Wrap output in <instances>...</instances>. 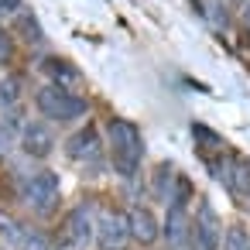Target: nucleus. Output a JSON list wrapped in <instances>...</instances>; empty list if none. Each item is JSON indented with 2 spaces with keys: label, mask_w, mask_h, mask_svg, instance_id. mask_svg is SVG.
<instances>
[{
  "label": "nucleus",
  "mask_w": 250,
  "mask_h": 250,
  "mask_svg": "<svg viewBox=\"0 0 250 250\" xmlns=\"http://www.w3.org/2000/svg\"><path fill=\"white\" fill-rule=\"evenodd\" d=\"M106 137H110V158H113L117 175L134 178L137 168H141V158H144V137H141V130L130 120L117 117V120L106 124Z\"/></svg>",
  "instance_id": "obj_1"
},
{
  "label": "nucleus",
  "mask_w": 250,
  "mask_h": 250,
  "mask_svg": "<svg viewBox=\"0 0 250 250\" xmlns=\"http://www.w3.org/2000/svg\"><path fill=\"white\" fill-rule=\"evenodd\" d=\"M35 106L42 110V117H48L55 124H72V120L86 117V100L62 86H52V83L35 93Z\"/></svg>",
  "instance_id": "obj_2"
},
{
  "label": "nucleus",
  "mask_w": 250,
  "mask_h": 250,
  "mask_svg": "<svg viewBox=\"0 0 250 250\" xmlns=\"http://www.w3.org/2000/svg\"><path fill=\"white\" fill-rule=\"evenodd\" d=\"M21 195H24V202H28L35 212L48 216V212L59 206L62 182H59V175H55V171H35L31 178H24V185H21Z\"/></svg>",
  "instance_id": "obj_3"
},
{
  "label": "nucleus",
  "mask_w": 250,
  "mask_h": 250,
  "mask_svg": "<svg viewBox=\"0 0 250 250\" xmlns=\"http://www.w3.org/2000/svg\"><path fill=\"white\" fill-rule=\"evenodd\" d=\"M127 243H130V223H127V216L117 212V209L100 212V219H96V247L100 250H124Z\"/></svg>",
  "instance_id": "obj_4"
},
{
  "label": "nucleus",
  "mask_w": 250,
  "mask_h": 250,
  "mask_svg": "<svg viewBox=\"0 0 250 250\" xmlns=\"http://www.w3.org/2000/svg\"><path fill=\"white\" fill-rule=\"evenodd\" d=\"M65 154L76 161V165H86V168H100L103 165V141H100V130L96 127H83L69 137L65 144Z\"/></svg>",
  "instance_id": "obj_5"
},
{
  "label": "nucleus",
  "mask_w": 250,
  "mask_h": 250,
  "mask_svg": "<svg viewBox=\"0 0 250 250\" xmlns=\"http://www.w3.org/2000/svg\"><path fill=\"white\" fill-rule=\"evenodd\" d=\"M192 243H195V250H219V243H223V226L209 202H199V216L192 223Z\"/></svg>",
  "instance_id": "obj_6"
},
{
  "label": "nucleus",
  "mask_w": 250,
  "mask_h": 250,
  "mask_svg": "<svg viewBox=\"0 0 250 250\" xmlns=\"http://www.w3.org/2000/svg\"><path fill=\"white\" fill-rule=\"evenodd\" d=\"M21 147L31 158H48L55 151V130L42 120H31V124L21 127Z\"/></svg>",
  "instance_id": "obj_7"
},
{
  "label": "nucleus",
  "mask_w": 250,
  "mask_h": 250,
  "mask_svg": "<svg viewBox=\"0 0 250 250\" xmlns=\"http://www.w3.org/2000/svg\"><path fill=\"white\" fill-rule=\"evenodd\" d=\"M65 236H69L72 247H86L96 236V219H93V209L89 206H76L65 216Z\"/></svg>",
  "instance_id": "obj_8"
},
{
  "label": "nucleus",
  "mask_w": 250,
  "mask_h": 250,
  "mask_svg": "<svg viewBox=\"0 0 250 250\" xmlns=\"http://www.w3.org/2000/svg\"><path fill=\"white\" fill-rule=\"evenodd\" d=\"M127 223H130V240H137V243H154L158 240V219H154V212L147 209V206H134L130 212H127Z\"/></svg>",
  "instance_id": "obj_9"
},
{
  "label": "nucleus",
  "mask_w": 250,
  "mask_h": 250,
  "mask_svg": "<svg viewBox=\"0 0 250 250\" xmlns=\"http://www.w3.org/2000/svg\"><path fill=\"white\" fill-rule=\"evenodd\" d=\"M165 236L171 247H185V240L192 236V219L185 212V206H168V216H165Z\"/></svg>",
  "instance_id": "obj_10"
},
{
  "label": "nucleus",
  "mask_w": 250,
  "mask_h": 250,
  "mask_svg": "<svg viewBox=\"0 0 250 250\" xmlns=\"http://www.w3.org/2000/svg\"><path fill=\"white\" fill-rule=\"evenodd\" d=\"M48 76H52V86H62V89H69V86H76L83 76H79V69L69 62V59H45V65H42Z\"/></svg>",
  "instance_id": "obj_11"
},
{
  "label": "nucleus",
  "mask_w": 250,
  "mask_h": 250,
  "mask_svg": "<svg viewBox=\"0 0 250 250\" xmlns=\"http://www.w3.org/2000/svg\"><path fill=\"white\" fill-rule=\"evenodd\" d=\"M24 236H28V229H24L18 219H11V216L0 212V243L14 250V247H21V243H24Z\"/></svg>",
  "instance_id": "obj_12"
},
{
  "label": "nucleus",
  "mask_w": 250,
  "mask_h": 250,
  "mask_svg": "<svg viewBox=\"0 0 250 250\" xmlns=\"http://www.w3.org/2000/svg\"><path fill=\"white\" fill-rule=\"evenodd\" d=\"M18 96H21V83L14 76H4V79H0V110H4V113L14 110Z\"/></svg>",
  "instance_id": "obj_13"
},
{
  "label": "nucleus",
  "mask_w": 250,
  "mask_h": 250,
  "mask_svg": "<svg viewBox=\"0 0 250 250\" xmlns=\"http://www.w3.org/2000/svg\"><path fill=\"white\" fill-rule=\"evenodd\" d=\"M18 31H21V38H24L28 45H42V42H45L42 24H38L31 14H21V18H18Z\"/></svg>",
  "instance_id": "obj_14"
},
{
  "label": "nucleus",
  "mask_w": 250,
  "mask_h": 250,
  "mask_svg": "<svg viewBox=\"0 0 250 250\" xmlns=\"http://www.w3.org/2000/svg\"><path fill=\"white\" fill-rule=\"evenodd\" d=\"M250 247V236L243 226H229L226 236H223V250H247Z\"/></svg>",
  "instance_id": "obj_15"
},
{
  "label": "nucleus",
  "mask_w": 250,
  "mask_h": 250,
  "mask_svg": "<svg viewBox=\"0 0 250 250\" xmlns=\"http://www.w3.org/2000/svg\"><path fill=\"white\" fill-rule=\"evenodd\" d=\"M171 178H175V168H171V165H158V178H154V192H158L161 199H168V195H171Z\"/></svg>",
  "instance_id": "obj_16"
},
{
  "label": "nucleus",
  "mask_w": 250,
  "mask_h": 250,
  "mask_svg": "<svg viewBox=\"0 0 250 250\" xmlns=\"http://www.w3.org/2000/svg\"><path fill=\"white\" fill-rule=\"evenodd\" d=\"M21 250H52V243H48L42 233H28L24 243H21Z\"/></svg>",
  "instance_id": "obj_17"
},
{
  "label": "nucleus",
  "mask_w": 250,
  "mask_h": 250,
  "mask_svg": "<svg viewBox=\"0 0 250 250\" xmlns=\"http://www.w3.org/2000/svg\"><path fill=\"white\" fill-rule=\"evenodd\" d=\"M11 48H14V45H11V35L0 28V62H7V59H11Z\"/></svg>",
  "instance_id": "obj_18"
},
{
  "label": "nucleus",
  "mask_w": 250,
  "mask_h": 250,
  "mask_svg": "<svg viewBox=\"0 0 250 250\" xmlns=\"http://www.w3.org/2000/svg\"><path fill=\"white\" fill-rule=\"evenodd\" d=\"M21 7V0H0V14H14Z\"/></svg>",
  "instance_id": "obj_19"
},
{
  "label": "nucleus",
  "mask_w": 250,
  "mask_h": 250,
  "mask_svg": "<svg viewBox=\"0 0 250 250\" xmlns=\"http://www.w3.org/2000/svg\"><path fill=\"white\" fill-rule=\"evenodd\" d=\"M243 18H247V24H250V4H247V11H243Z\"/></svg>",
  "instance_id": "obj_20"
},
{
  "label": "nucleus",
  "mask_w": 250,
  "mask_h": 250,
  "mask_svg": "<svg viewBox=\"0 0 250 250\" xmlns=\"http://www.w3.org/2000/svg\"><path fill=\"white\" fill-rule=\"evenodd\" d=\"M243 4H250V0H243Z\"/></svg>",
  "instance_id": "obj_21"
},
{
  "label": "nucleus",
  "mask_w": 250,
  "mask_h": 250,
  "mask_svg": "<svg viewBox=\"0 0 250 250\" xmlns=\"http://www.w3.org/2000/svg\"><path fill=\"white\" fill-rule=\"evenodd\" d=\"M247 250H250V247H247Z\"/></svg>",
  "instance_id": "obj_22"
}]
</instances>
